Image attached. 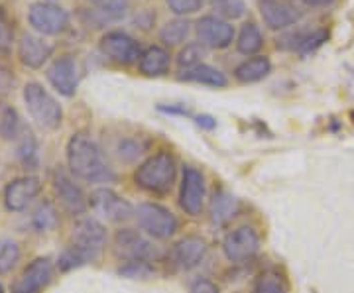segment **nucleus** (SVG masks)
<instances>
[{
	"instance_id": "obj_1",
	"label": "nucleus",
	"mask_w": 354,
	"mask_h": 293,
	"mask_svg": "<svg viewBox=\"0 0 354 293\" xmlns=\"http://www.w3.org/2000/svg\"><path fill=\"white\" fill-rule=\"evenodd\" d=\"M67 164L71 173L88 183H111L114 171L106 162L101 146L87 134H73L67 142Z\"/></svg>"
},
{
	"instance_id": "obj_2",
	"label": "nucleus",
	"mask_w": 354,
	"mask_h": 293,
	"mask_svg": "<svg viewBox=\"0 0 354 293\" xmlns=\"http://www.w3.org/2000/svg\"><path fill=\"white\" fill-rule=\"evenodd\" d=\"M104 244L106 230L101 223L97 218H81L73 229L71 243L67 244V248L57 260V268L62 272H69L99 260Z\"/></svg>"
},
{
	"instance_id": "obj_3",
	"label": "nucleus",
	"mask_w": 354,
	"mask_h": 293,
	"mask_svg": "<svg viewBox=\"0 0 354 293\" xmlns=\"http://www.w3.org/2000/svg\"><path fill=\"white\" fill-rule=\"evenodd\" d=\"M177 176V166L169 152H158L142 162L134 171V183L140 189L152 195H165L174 187Z\"/></svg>"
},
{
	"instance_id": "obj_4",
	"label": "nucleus",
	"mask_w": 354,
	"mask_h": 293,
	"mask_svg": "<svg viewBox=\"0 0 354 293\" xmlns=\"http://www.w3.org/2000/svg\"><path fill=\"white\" fill-rule=\"evenodd\" d=\"M24 102L28 115L44 130H55L64 120L62 104L51 97L39 83H28L24 87Z\"/></svg>"
},
{
	"instance_id": "obj_5",
	"label": "nucleus",
	"mask_w": 354,
	"mask_h": 293,
	"mask_svg": "<svg viewBox=\"0 0 354 293\" xmlns=\"http://www.w3.org/2000/svg\"><path fill=\"white\" fill-rule=\"evenodd\" d=\"M114 250L127 262H158L162 250L134 229H120L114 236Z\"/></svg>"
},
{
	"instance_id": "obj_6",
	"label": "nucleus",
	"mask_w": 354,
	"mask_h": 293,
	"mask_svg": "<svg viewBox=\"0 0 354 293\" xmlns=\"http://www.w3.org/2000/svg\"><path fill=\"white\" fill-rule=\"evenodd\" d=\"M134 217L138 220V227L146 234H150L153 238H169L174 236L179 229V220L177 217L165 209L164 205L158 203H142L134 209Z\"/></svg>"
},
{
	"instance_id": "obj_7",
	"label": "nucleus",
	"mask_w": 354,
	"mask_h": 293,
	"mask_svg": "<svg viewBox=\"0 0 354 293\" xmlns=\"http://www.w3.org/2000/svg\"><path fill=\"white\" fill-rule=\"evenodd\" d=\"M30 26L44 36H57L69 26V14L53 2H34L28 10Z\"/></svg>"
},
{
	"instance_id": "obj_8",
	"label": "nucleus",
	"mask_w": 354,
	"mask_h": 293,
	"mask_svg": "<svg viewBox=\"0 0 354 293\" xmlns=\"http://www.w3.org/2000/svg\"><path fill=\"white\" fill-rule=\"evenodd\" d=\"M88 207L101 215L106 220H113V223H122L134 215V209L132 205L128 203L124 197H120L118 193H114L109 187H99L91 193L88 197Z\"/></svg>"
},
{
	"instance_id": "obj_9",
	"label": "nucleus",
	"mask_w": 354,
	"mask_h": 293,
	"mask_svg": "<svg viewBox=\"0 0 354 293\" xmlns=\"http://www.w3.org/2000/svg\"><path fill=\"white\" fill-rule=\"evenodd\" d=\"M205 195H207L205 176H203L197 167H183L181 191H179V205H181V209H183L187 215H191V217L201 215L203 205H205Z\"/></svg>"
},
{
	"instance_id": "obj_10",
	"label": "nucleus",
	"mask_w": 354,
	"mask_h": 293,
	"mask_svg": "<svg viewBox=\"0 0 354 293\" xmlns=\"http://www.w3.org/2000/svg\"><path fill=\"white\" fill-rule=\"evenodd\" d=\"M260 250V236L252 227H239L223 240V252L230 262H246Z\"/></svg>"
},
{
	"instance_id": "obj_11",
	"label": "nucleus",
	"mask_w": 354,
	"mask_h": 293,
	"mask_svg": "<svg viewBox=\"0 0 354 293\" xmlns=\"http://www.w3.org/2000/svg\"><path fill=\"white\" fill-rule=\"evenodd\" d=\"M101 51L113 59L114 64L120 65H130L134 62H138L142 50H140L138 41L128 36L127 32H106L101 39Z\"/></svg>"
},
{
	"instance_id": "obj_12",
	"label": "nucleus",
	"mask_w": 354,
	"mask_h": 293,
	"mask_svg": "<svg viewBox=\"0 0 354 293\" xmlns=\"http://www.w3.org/2000/svg\"><path fill=\"white\" fill-rule=\"evenodd\" d=\"M195 30L203 46L213 50H225L234 39V26L218 16H203Z\"/></svg>"
},
{
	"instance_id": "obj_13",
	"label": "nucleus",
	"mask_w": 354,
	"mask_h": 293,
	"mask_svg": "<svg viewBox=\"0 0 354 293\" xmlns=\"http://www.w3.org/2000/svg\"><path fill=\"white\" fill-rule=\"evenodd\" d=\"M53 278V266L48 258H36L30 262L20 278L14 281L12 293H39L50 285Z\"/></svg>"
},
{
	"instance_id": "obj_14",
	"label": "nucleus",
	"mask_w": 354,
	"mask_h": 293,
	"mask_svg": "<svg viewBox=\"0 0 354 293\" xmlns=\"http://www.w3.org/2000/svg\"><path fill=\"white\" fill-rule=\"evenodd\" d=\"M48 81L51 87L57 91L64 97H73L77 87H79V67L75 59L71 55H64L59 59H55L48 67Z\"/></svg>"
},
{
	"instance_id": "obj_15",
	"label": "nucleus",
	"mask_w": 354,
	"mask_h": 293,
	"mask_svg": "<svg viewBox=\"0 0 354 293\" xmlns=\"http://www.w3.org/2000/svg\"><path fill=\"white\" fill-rule=\"evenodd\" d=\"M39 191H41V183L34 176L14 179L4 189V205H6L8 211L20 213L38 197Z\"/></svg>"
},
{
	"instance_id": "obj_16",
	"label": "nucleus",
	"mask_w": 354,
	"mask_h": 293,
	"mask_svg": "<svg viewBox=\"0 0 354 293\" xmlns=\"http://www.w3.org/2000/svg\"><path fill=\"white\" fill-rule=\"evenodd\" d=\"M53 189L57 193L64 209L71 215H83L87 211L88 201L83 189L77 185L73 179L65 173L64 169H57L53 173Z\"/></svg>"
},
{
	"instance_id": "obj_17",
	"label": "nucleus",
	"mask_w": 354,
	"mask_h": 293,
	"mask_svg": "<svg viewBox=\"0 0 354 293\" xmlns=\"http://www.w3.org/2000/svg\"><path fill=\"white\" fill-rule=\"evenodd\" d=\"M258 10L270 30H283L293 26L301 14L288 0H258Z\"/></svg>"
},
{
	"instance_id": "obj_18",
	"label": "nucleus",
	"mask_w": 354,
	"mask_h": 293,
	"mask_svg": "<svg viewBox=\"0 0 354 293\" xmlns=\"http://www.w3.org/2000/svg\"><path fill=\"white\" fill-rule=\"evenodd\" d=\"M329 38L327 30H295L278 39V50L297 51L299 55H309L319 50Z\"/></svg>"
},
{
	"instance_id": "obj_19",
	"label": "nucleus",
	"mask_w": 354,
	"mask_h": 293,
	"mask_svg": "<svg viewBox=\"0 0 354 293\" xmlns=\"http://www.w3.org/2000/svg\"><path fill=\"white\" fill-rule=\"evenodd\" d=\"M53 53V46L39 36L34 34H22L18 41V57L20 62L30 69H39Z\"/></svg>"
},
{
	"instance_id": "obj_20",
	"label": "nucleus",
	"mask_w": 354,
	"mask_h": 293,
	"mask_svg": "<svg viewBox=\"0 0 354 293\" xmlns=\"http://www.w3.org/2000/svg\"><path fill=\"white\" fill-rule=\"evenodd\" d=\"M209 246L203 240L201 236H185L174 246L171 258L176 262V266L181 270H193L201 266L205 256H207Z\"/></svg>"
},
{
	"instance_id": "obj_21",
	"label": "nucleus",
	"mask_w": 354,
	"mask_h": 293,
	"mask_svg": "<svg viewBox=\"0 0 354 293\" xmlns=\"http://www.w3.org/2000/svg\"><path fill=\"white\" fill-rule=\"evenodd\" d=\"M239 211H241V201L227 189H218L209 207L211 220L216 227H225L227 223H230L239 215Z\"/></svg>"
},
{
	"instance_id": "obj_22",
	"label": "nucleus",
	"mask_w": 354,
	"mask_h": 293,
	"mask_svg": "<svg viewBox=\"0 0 354 293\" xmlns=\"http://www.w3.org/2000/svg\"><path fill=\"white\" fill-rule=\"evenodd\" d=\"M181 81H187V83H197V85H205V87H213V89H225L228 85L227 75L216 69L213 65L201 64L193 69H185L179 73Z\"/></svg>"
},
{
	"instance_id": "obj_23",
	"label": "nucleus",
	"mask_w": 354,
	"mask_h": 293,
	"mask_svg": "<svg viewBox=\"0 0 354 293\" xmlns=\"http://www.w3.org/2000/svg\"><path fill=\"white\" fill-rule=\"evenodd\" d=\"M169 51L160 46H150L148 50L142 51L138 59L140 73L146 77H162L169 71Z\"/></svg>"
},
{
	"instance_id": "obj_24",
	"label": "nucleus",
	"mask_w": 354,
	"mask_h": 293,
	"mask_svg": "<svg viewBox=\"0 0 354 293\" xmlns=\"http://www.w3.org/2000/svg\"><path fill=\"white\" fill-rule=\"evenodd\" d=\"M270 71H272L270 57H266V55H254L250 59L242 62L241 65H236L234 77L241 83H258V81H262V79L270 75Z\"/></svg>"
},
{
	"instance_id": "obj_25",
	"label": "nucleus",
	"mask_w": 354,
	"mask_h": 293,
	"mask_svg": "<svg viewBox=\"0 0 354 293\" xmlns=\"http://www.w3.org/2000/svg\"><path fill=\"white\" fill-rule=\"evenodd\" d=\"M264 46V38H262V32L260 28L254 24V22H246L242 26L239 39H236V50L242 55H254L262 50Z\"/></svg>"
},
{
	"instance_id": "obj_26",
	"label": "nucleus",
	"mask_w": 354,
	"mask_h": 293,
	"mask_svg": "<svg viewBox=\"0 0 354 293\" xmlns=\"http://www.w3.org/2000/svg\"><path fill=\"white\" fill-rule=\"evenodd\" d=\"M191 32V24L187 20H181V18H177V20H171V22H167V24L162 28V32H160V39L164 41L165 46H177V44H183L187 36H189Z\"/></svg>"
},
{
	"instance_id": "obj_27",
	"label": "nucleus",
	"mask_w": 354,
	"mask_h": 293,
	"mask_svg": "<svg viewBox=\"0 0 354 293\" xmlns=\"http://www.w3.org/2000/svg\"><path fill=\"white\" fill-rule=\"evenodd\" d=\"M57 211L55 207L50 203V201H44L36 207L34 215H32V225L38 232H48V230H53L57 227Z\"/></svg>"
},
{
	"instance_id": "obj_28",
	"label": "nucleus",
	"mask_w": 354,
	"mask_h": 293,
	"mask_svg": "<svg viewBox=\"0 0 354 293\" xmlns=\"http://www.w3.org/2000/svg\"><path fill=\"white\" fill-rule=\"evenodd\" d=\"M18 160L24 164L26 167H34L38 164V144L32 132H22V138L18 142Z\"/></svg>"
},
{
	"instance_id": "obj_29",
	"label": "nucleus",
	"mask_w": 354,
	"mask_h": 293,
	"mask_svg": "<svg viewBox=\"0 0 354 293\" xmlns=\"http://www.w3.org/2000/svg\"><path fill=\"white\" fill-rule=\"evenodd\" d=\"M211 6L223 20H239L246 14L244 0H211Z\"/></svg>"
},
{
	"instance_id": "obj_30",
	"label": "nucleus",
	"mask_w": 354,
	"mask_h": 293,
	"mask_svg": "<svg viewBox=\"0 0 354 293\" xmlns=\"http://www.w3.org/2000/svg\"><path fill=\"white\" fill-rule=\"evenodd\" d=\"M20 130V120L12 106L0 102V138H14Z\"/></svg>"
},
{
	"instance_id": "obj_31",
	"label": "nucleus",
	"mask_w": 354,
	"mask_h": 293,
	"mask_svg": "<svg viewBox=\"0 0 354 293\" xmlns=\"http://www.w3.org/2000/svg\"><path fill=\"white\" fill-rule=\"evenodd\" d=\"M20 260V246L14 240H0V274H8Z\"/></svg>"
},
{
	"instance_id": "obj_32",
	"label": "nucleus",
	"mask_w": 354,
	"mask_h": 293,
	"mask_svg": "<svg viewBox=\"0 0 354 293\" xmlns=\"http://www.w3.org/2000/svg\"><path fill=\"white\" fill-rule=\"evenodd\" d=\"M203 55H205V50H203V44H189L185 46L183 50L179 51L177 55V65L185 71V69H193L197 65H201Z\"/></svg>"
},
{
	"instance_id": "obj_33",
	"label": "nucleus",
	"mask_w": 354,
	"mask_h": 293,
	"mask_svg": "<svg viewBox=\"0 0 354 293\" xmlns=\"http://www.w3.org/2000/svg\"><path fill=\"white\" fill-rule=\"evenodd\" d=\"M99 12H102L106 18L118 20L122 18L128 10V0H88Z\"/></svg>"
},
{
	"instance_id": "obj_34",
	"label": "nucleus",
	"mask_w": 354,
	"mask_h": 293,
	"mask_svg": "<svg viewBox=\"0 0 354 293\" xmlns=\"http://www.w3.org/2000/svg\"><path fill=\"white\" fill-rule=\"evenodd\" d=\"M252 293H286V287L276 274H264L254 283Z\"/></svg>"
},
{
	"instance_id": "obj_35",
	"label": "nucleus",
	"mask_w": 354,
	"mask_h": 293,
	"mask_svg": "<svg viewBox=\"0 0 354 293\" xmlns=\"http://www.w3.org/2000/svg\"><path fill=\"white\" fill-rule=\"evenodd\" d=\"M165 4L177 16H189L203 8V0H165Z\"/></svg>"
},
{
	"instance_id": "obj_36",
	"label": "nucleus",
	"mask_w": 354,
	"mask_h": 293,
	"mask_svg": "<svg viewBox=\"0 0 354 293\" xmlns=\"http://www.w3.org/2000/svg\"><path fill=\"white\" fill-rule=\"evenodd\" d=\"M127 278H148L152 274V266L148 262H127V266L118 270Z\"/></svg>"
},
{
	"instance_id": "obj_37",
	"label": "nucleus",
	"mask_w": 354,
	"mask_h": 293,
	"mask_svg": "<svg viewBox=\"0 0 354 293\" xmlns=\"http://www.w3.org/2000/svg\"><path fill=\"white\" fill-rule=\"evenodd\" d=\"M12 44V30L4 18H0V53H6Z\"/></svg>"
},
{
	"instance_id": "obj_38",
	"label": "nucleus",
	"mask_w": 354,
	"mask_h": 293,
	"mask_svg": "<svg viewBox=\"0 0 354 293\" xmlns=\"http://www.w3.org/2000/svg\"><path fill=\"white\" fill-rule=\"evenodd\" d=\"M191 293H218V287L211 280H205V278H199L191 283Z\"/></svg>"
},
{
	"instance_id": "obj_39",
	"label": "nucleus",
	"mask_w": 354,
	"mask_h": 293,
	"mask_svg": "<svg viewBox=\"0 0 354 293\" xmlns=\"http://www.w3.org/2000/svg\"><path fill=\"white\" fill-rule=\"evenodd\" d=\"M195 122H197V126L205 128V130H213L216 126V120L213 116L209 115H201V116H195Z\"/></svg>"
},
{
	"instance_id": "obj_40",
	"label": "nucleus",
	"mask_w": 354,
	"mask_h": 293,
	"mask_svg": "<svg viewBox=\"0 0 354 293\" xmlns=\"http://www.w3.org/2000/svg\"><path fill=\"white\" fill-rule=\"evenodd\" d=\"M128 146H130V142H124V144L120 146V155L127 152ZM130 153H132V155H138V153H142V148H140V146H132V148H130Z\"/></svg>"
},
{
	"instance_id": "obj_41",
	"label": "nucleus",
	"mask_w": 354,
	"mask_h": 293,
	"mask_svg": "<svg viewBox=\"0 0 354 293\" xmlns=\"http://www.w3.org/2000/svg\"><path fill=\"white\" fill-rule=\"evenodd\" d=\"M301 2L307 4V6H327L333 0H301Z\"/></svg>"
},
{
	"instance_id": "obj_42",
	"label": "nucleus",
	"mask_w": 354,
	"mask_h": 293,
	"mask_svg": "<svg viewBox=\"0 0 354 293\" xmlns=\"http://www.w3.org/2000/svg\"><path fill=\"white\" fill-rule=\"evenodd\" d=\"M0 293H4V290H2V285H0Z\"/></svg>"
},
{
	"instance_id": "obj_43",
	"label": "nucleus",
	"mask_w": 354,
	"mask_h": 293,
	"mask_svg": "<svg viewBox=\"0 0 354 293\" xmlns=\"http://www.w3.org/2000/svg\"><path fill=\"white\" fill-rule=\"evenodd\" d=\"M44 2H53V0H44Z\"/></svg>"
}]
</instances>
